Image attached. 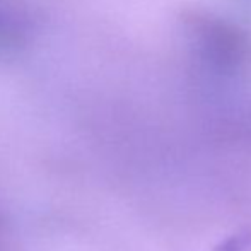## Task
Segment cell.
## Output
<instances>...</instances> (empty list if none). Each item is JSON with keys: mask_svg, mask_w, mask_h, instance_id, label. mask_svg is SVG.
<instances>
[{"mask_svg": "<svg viewBox=\"0 0 251 251\" xmlns=\"http://www.w3.org/2000/svg\"><path fill=\"white\" fill-rule=\"evenodd\" d=\"M251 246V232H238L222 241L221 245L215 248V251H246Z\"/></svg>", "mask_w": 251, "mask_h": 251, "instance_id": "cell-1", "label": "cell"}, {"mask_svg": "<svg viewBox=\"0 0 251 251\" xmlns=\"http://www.w3.org/2000/svg\"><path fill=\"white\" fill-rule=\"evenodd\" d=\"M17 33H19L17 24L3 10H0V41H9Z\"/></svg>", "mask_w": 251, "mask_h": 251, "instance_id": "cell-2", "label": "cell"}]
</instances>
